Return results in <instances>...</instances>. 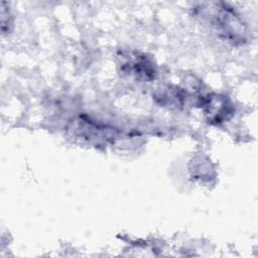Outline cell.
I'll return each instance as SVG.
<instances>
[{
    "label": "cell",
    "instance_id": "7a4b0ae2",
    "mask_svg": "<svg viewBox=\"0 0 258 258\" xmlns=\"http://www.w3.org/2000/svg\"><path fill=\"white\" fill-rule=\"evenodd\" d=\"M69 131L73 137L82 139L92 145L113 143L118 133L116 128L97 123L85 116H80L75 119L69 127Z\"/></svg>",
    "mask_w": 258,
    "mask_h": 258
},
{
    "label": "cell",
    "instance_id": "3957f363",
    "mask_svg": "<svg viewBox=\"0 0 258 258\" xmlns=\"http://www.w3.org/2000/svg\"><path fill=\"white\" fill-rule=\"evenodd\" d=\"M122 73L139 81L150 82L156 77V66L145 53L127 50L119 55Z\"/></svg>",
    "mask_w": 258,
    "mask_h": 258
},
{
    "label": "cell",
    "instance_id": "6da1fadb",
    "mask_svg": "<svg viewBox=\"0 0 258 258\" xmlns=\"http://www.w3.org/2000/svg\"><path fill=\"white\" fill-rule=\"evenodd\" d=\"M199 12L224 39L233 43H242L247 39L245 23L237 12L227 4L210 3V7H203Z\"/></svg>",
    "mask_w": 258,
    "mask_h": 258
},
{
    "label": "cell",
    "instance_id": "277c9868",
    "mask_svg": "<svg viewBox=\"0 0 258 258\" xmlns=\"http://www.w3.org/2000/svg\"><path fill=\"white\" fill-rule=\"evenodd\" d=\"M200 104L207 116V120L213 124L228 120L234 111L231 101L223 95L208 94L200 99Z\"/></svg>",
    "mask_w": 258,
    "mask_h": 258
}]
</instances>
